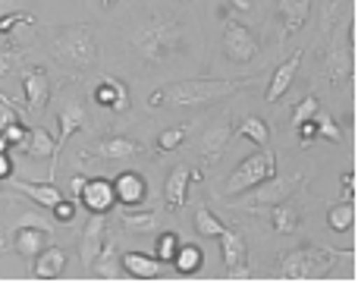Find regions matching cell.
Here are the masks:
<instances>
[{
    "label": "cell",
    "mask_w": 358,
    "mask_h": 283,
    "mask_svg": "<svg viewBox=\"0 0 358 283\" xmlns=\"http://www.w3.org/2000/svg\"><path fill=\"white\" fill-rule=\"evenodd\" d=\"M340 183H343V198H346V202H352V195H355V173L352 170L343 173Z\"/></svg>",
    "instance_id": "cell-41"
},
{
    "label": "cell",
    "mask_w": 358,
    "mask_h": 283,
    "mask_svg": "<svg viewBox=\"0 0 358 283\" xmlns=\"http://www.w3.org/2000/svg\"><path fill=\"white\" fill-rule=\"evenodd\" d=\"M79 202L85 205L92 214H107V211L117 205V195H113V179H104V177H94V179H85L79 192Z\"/></svg>",
    "instance_id": "cell-12"
},
{
    "label": "cell",
    "mask_w": 358,
    "mask_h": 283,
    "mask_svg": "<svg viewBox=\"0 0 358 283\" xmlns=\"http://www.w3.org/2000/svg\"><path fill=\"white\" fill-rule=\"evenodd\" d=\"M50 54H54V60L60 63V67L76 69V73L94 67V60H98V38H94V29L85 22L57 25V29L50 32Z\"/></svg>",
    "instance_id": "cell-2"
},
{
    "label": "cell",
    "mask_w": 358,
    "mask_h": 283,
    "mask_svg": "<svg viewBox=\"0 0 358 283\" xmlns=\"http://www.w3.org/2000/svg\"><path fill=\"white\" fill-rule=\"evenodd\" d=\"M48 240H50V230L35 227V223H19L16 236H13V249L22 258H35V255H41L48 249Z\"/></svg>",
    "instance_id": "cell-16"
},
{
    "label": "cell",
    "mask_w": 358,
    "mask_h": 283,
    "mask_svg": "<svg viewBox=\"0 0 358 283\" xmlns=\"http://www.w3.org/2000/svg\"><path fill=\"white\" fill-rule=\"evenodd\" d=\"M120 265L138 280H155L164 274V261L157 255H145V252H126L120 255Z\"/></svg>",
    "instance_id": "cell-20"
},
{
    "label": "cell",
    "mask_w": 358,
    "mask_h": 283,
    "mask_svg": "<svg viewBox=\"0 0 358 283\" xmlns=\"http://www.w3.org/2000/svg\"><path fill=\"white\" fill-rule=\"evenodd\" d=\"M66 271V252L60 246H48L41 255H35V277L38 280H57Z\"/></svg>",
    "instance_id": "cell-23"
},
{
    "label": "cell",
    "mask_w": 358,
    "mask_h": 283,
    "mask_svg": "<svg viewBox=\"0 0 358 283\" xmlns=\"http://www.w3.org/2000/svg\"><path fill=\"white\" fill-rule=\"evenodd\" d=\"M321 60H324V73H327V79L334 82V85H343V82L352 76V50L346 48V32L343 29L330 38V48Z\"/></svg>",
    "instance_id": "cell-9"
},
{
    "label": "cell",
    "mask_w": 358,
    "mask_h": 283,
    "mask_svg": "<svg viewBox=\"0 0 358 283\" xmlns=\"http://www.w3.org/2000/svg\"><path fill=\"white\" fill-rule=\"evenodd\" d=\"M6 148H10V142H6L3 132H0V154H6Z\"/></svg>",
    "instance_id": "cell-46"
},
{
    "label": "cell",
    "mask_w": 358,
    "mask_h": 283,
    "mask_svg": "<svg viewBox=\"0 0 358 283\" xmlns=\"http://www.w3.org/2000/svg\"><path fill=\"white\" fill-rule=\"evenodd\" d=\"M107 236V214H92V221L85 223V233H82V261L92 265L94 255L101 252Z\"/></svg>",
    "instance_id": "cell-22"
},
{
    "label": "cell",
    "mask_w": 358,
    "mask_h": 283,
    "mask_svg": "<svg viewBox=\"0 0 358 283\" xmlns=\"http://www.w3.org/2000/svg\"><path fill=\"white\" fill-rule=\"evenodd\" d=\"M92 274H94V277H101V280H117L120 274H123L120 252H117V246H113V242H104V246H101V252L94 255Z\"/></svg>",
    "instance_id": "cell-25"
},
{
    "label": "cell",
    "mask_w": 358,
    "mask_h": 283,
    "mask_svg": "<svg viewBox=\"0 0 358 283\" xmlns=\"http://www.w3.org/2000/svg\"><path fill=\"white\" fill-rule=\"evenodd\" d=\"M277 13L283 19V38H289L308 22L311 0H277Z\"/></svg>",
    "instance_id": "cell-21"
},
{
    "label": "cell",
    "mask_w": 358,
    "mask_h": 283,
    "mask_svg": "<svg viewBox=\"0 0 358 283\" xmlns=\"http://www.w3.org/2000/svg\"><path fill=\"white\" fill-rule=\"evenodd\" d=\"M217 240H220V258H223V268H227V277H248V274L242 271V265H245V258H248L245 240L229 227H223V233L217 236Z\"/></svg>",
    "instance_id": "cell-11"
},
{
    "label": "cell",
    "mask_w": 358,
    "mask_h": 283,
    "mask_svg": "<svg viewBox=\"0 0 358 283\" xmlns=\"http://www.w3.org/2000/svg\"><path fill=\"white\" fill-rule=\"evenodd\" d=\"M113 195H117V202L123 205V208H136V205H142L145 198H148V183H145L142 173L123 170L113 179Z\"/></svg>",
    "instance_id": "cell-14"
},
{
    "label": "cell",
    "mask_w": 358,
    "mask_h": 283,
    "mask_svg": "<svg viewBox=\"0 0 358 283\" xmlns=\"http://www.w3.org/2000/svg\"><path fill=\"white\" fill-rule=\"evenodd\" d=\"M201 179V167H192V164H176L170 170L167 183H164V202H167L170 211H182L185 202H189V186Z\"/></svg>",
    "instance_id": "cell-8"
},
{
    "label": "cell",
    "mask_w": 358,
    "mask_h": 283,
    "mask_svg": "<svg viewBox=\"0 0 358 283\" xmlns=\"http://www.w3.org/2000/svg\"><path fill=\"white\" fill-rule=\"evenodd\" d=\"M85 123H88V117H85L82 101L76 98V95L63 101V107H60V136H57V142H54V158H60V151H63V145L69 142V136H73L76 130H82Z\"/></svg>",
    "instance_id": "cell-15"
},
{
    "label": "cell",
    "mask_w": 358,
    "mask_h": 283,
    "mask_svg": "<svg viewBox=\"0 0 358 283\" xmlns=\"http://www.w3.org/2000/svg\"><path fill=\"white\" fill-rule=\"evenodd\" d=\"M94 101L113 113L129 111V92H126V85L120 79H113V76H104V79H101V85L94 88Z\"/></svg>",
    "instance_id": "cell-18"
},
{
    "label": "cell",
    "mask_w": 358,
    "mask_h": 283,
    "mask_svg": "<svg viewBox=\"0 0 358 283\" xmlns=\"http://www.w3.org/2000/svg\"><path fill=\"white\" fill-rule=\"evenodd\" d=\"M248 82L245 79H182L173 85L157 88L148 98V107H208L217 101L229 98V95L242 92Z\"/></svg>",
    "instance_id": "cell-1"
},
{
    "label": "cell",
    "mask_w": 358,
    "mask_h": 283,
    "mask_svg": "<svg viewBox=\"0 0 358 283\" xmlns=\"http://www.w3.org/2000/svg\"><path fill=\"white\" fill-rule=\"evenodd\" d=\"M229 139H233V123H229V120H214V123L198 136V154H201L208 164H217V160L227 154Z\"/></svg>",
    "instance_id": "cell-10"
},
{
    "label": "cell",
    "mask_w": 358,
    "mask_h": 283,
    "mask_svg": "<svg viewBox=\"0 0 358 283\" xmlns=\"http://www.w3.org/2000/svg\"><path fill=\"white\" fill-rule=\"evenodd\" d=\"M296 132H299V139H302V145H311V142L317 139V126H315V120H305V123H299V126H296Z\"/></svg>",
    "instance_id": "cell-40"
},
{
    "label": "cell",
    "mask_w": 358,
    "mask_h": 283,
    "mask_svg": "<svg viewBox=\"0 0 358 283\" xmlns=\"http://www.w3.org/2000/svg\"><path fill=\"white\" fill-rule=\"evenodd\" d=\"M346 4H349V0H321V35H330L336 16L343 13V6H346Z\"/></svg>",
    "instance_id": "cell-34"
},
{
    "label": "cell",
    "mask_w": 358,
    "mask_h": 283,
    "mask_svg": "<svg viewBox=\"0 0 358 283\" xmlns=\"http://www.w3.org/2000/svg\"><path fill=\"white\" fill-rule=\"evenodd\" d=\"M10 177H13V160L6 158V154H0V183L10 179Z\"/></svg>",
    "instance_id": "cell-42"
},
{
    "label": "cell",
    "mask_w": 358,
    "mask_h": 283,
    "mask_svg": "<svg viewBox=\"0 0 358 283\" xmlns=\"http://www.w3.org/2000/svg\"><path fill=\"white\" fill-rule=\"evenodd\" d=\"M229 6H233L236 13H252L255 10V0H229Z\"/></svg>",
    "instance_id": "cell-43"
},
{
    "label": "cell",
    "mask_w": 358,
    "mask_h": 283,
    "mask_svg": "<svg viewBox=\"0 0 358 283\" xmlns=\"http://www.w3.org/2000/svg\"><path fill=\"white\" fill-rule=\"evenodd\" d=\"M192 227H195L198 236H210V240H217V236L223 233V221H217V214L210 208H204V205H198V208H195Z\"/></svg>",
    "instance_id": "cell-30"
},
{
    "label": "cell",
    "mask_w": 358,
    "mask_h": 283,
    "mask_svg": "<svg viewBox=\"0 0 358 283\" xmlns=\"http://www.w3.org/2000/svg\"><path fill=\"white\" fill-rule=\"evenodd\" d=\"M117 4H120V0H101V6H104V10H113Z\"/></svg>",
    "instance_id": "cell-45"
},
{
    "label": "cell",
    "mask_w": 358,
    "mask_h": 283,
    "mask_svg": "<svg viewBox=\"0 0 358 283\" xmlns=\"http://www.w3.org/2000/svg\"><path fill=\"white\" fill-rule=\"evenodd\" d=\"M327 223H330V230H334V233H346V230H352V223H355L352 202H343V205H336V208H330Z\"/></svg>",
    "instance_id": "cell-31"
},
{
    "label": "cell",
    "mask_w": 358,
    "mask_h": 283,
    "mask_svg": "<svg viewBox=\"0 0 358 283\" xmlns=\"http://www.w3.org/2000/svg\"><path fill=\"white\" fill-rule=\"evenodd\" d=\"M0 104H10V107H13V101H6V98H3V95H0Z\"/></svg>",
    "instance_id": "cell-47"
},
{
    "label": "cell",
    "mask_w": 358,
    "mask_h": 283,
    "mask_svg": "<svg viewBox=\"0 0 358 283\" xmlns=\"http://www.w3.org/2000/svg\"><path fill=\"white\" fill-rule=\"evenodd\" d=\"M302 183H305L302 173H289V177H277V173H273L271 179L252 186V192L245 189V198H242L236 208H248V211H264L267 208V211H271L273 205L286 202V198H289Z\"/></svg>",
    "instance_id": "cell-6"
},
{
    "label": "cell",
    "mask_w": 358,
    "mask_h": 283,
    "mask_svg": "<svg viewBox=\"0 0 358 283\" xmlns=\"http://www.w3.org/2000/svg\"><path fill=\"white\" fill-rule=\"evenodd\" d=\"M50 211H54V217H57L60 223H69V221L76 217V202H66V198H60V202H57Z\"/></svg>",
    "instance_id": "cell-39"
},
{
    "label": "cell",
    "mask_w": 358,
    "mask_h": 283,
    "mask_svg": "<svg viewBox=\"0 0 358 283\" xmlns=\"http://www.w3.org/2000/svg\"><path fill=\"white\" fill-rule=\"evenodd\" d=\"M85 179H88V177H73V179H69V186H73V192H76V195H79V192H82V186H85Z\"/></svg>",
    "instance_id": "cell-44"
},
{
    "label": "cell",
    "mask_w": 358,
    "mask_h": 283,
    "mask_svg": "<svg viewBox=\"0 0 358 283\" xmlns=\"http://www.w3.org/2000/svg\"><path fill=\"white\" fill-rule=\"evenodd\" d=\"M299 63H302V54H289V60H283L277 69H273V76H271V85H267V92H264V101H280L286 92H289V85H292V79H296V73H299Z\"/></svg>",
    "instance_id": "cell-19"
},
{
    "label": "cell",
    "mask_w": 358,
    "mask_h": 283,
    "mask_svg": "<svg viewBox=\"0 0 358 283\" xmlns=\"http://www.w3.org/2000/svg\"><path fill=\"white\" fill-rule=\"evenodd\" d=\"M315 126H317V139H327V142H336V145H340L343 142V132H340V126H336V120L330 117L327 111H321V107H317L315 111Z\"/></svg>",
    "instance_id": "cell-33"
},
{
    "label": "cell",
    "mask_w": 358,
    "mask_h": 283,
    "mask_svg": "<svg viewBox=\"0 0 358 283\" xmlns=\"http://www.w3.org/2000/svg\"><path fill=\"white\" fill-rule=\"evenodd\" d=\"M155 223H157L155 211H142V214H123V227L132 230V233H148Z\"/></svg>",
    "instance_id": "cell-36"
},
{
    "label": "cell",
    "mask_w": 358,
    "mask_h": 283,
    "mask_svg": "<svg viewBox=\"0 0 358 283\" xmlns=\"http://www.w3.org/2000/svg\"><path fill=\"white\" fill-rule=\"evenodd\" d=\"M271 221H273V230H277V233L289 236V233H296V230H299L302 217H299V208L280 202V205H273V208H271Z\"/></svg>",
    "instance_id": "cell-27"
},
{
    "label": "cell",
    "mask_w": 358,
    "mask_h": 283,
    "mask_svg": "<svg viewBox=\"0 0 358 283\" xmlns=\"http://www.w3.org/2000/svg\"><path fill=\"white\" fill-rule=\"evenodd\" d=\"M22 148H25V154H29V158H54V139H50V132L44 130V126L29 130Z\"/></svg>",
    "instance_id": "cell-26"
},
{
    "label": "cell",
    "mask_w": 358,
    "mask_h": 283,
    "mask_svg": "<svg viewBox=\"0 0 358 283\" xmlns=\"http://www.w3.org/2000/svg\"><path fill=\"white\" fill-rule=\"evenodd\" d=\"M192 130H195V123H182V126H173V130H164L161 136H157V151H176Z\"/></svg>",
    "instance_id": "cell-32"
},
{
    "label": "cell",
    "mask_w": 358,
    "mask_h": 283,
    "mask_svg": "<svg viewBox=\"0 0 358 283\" xmlns=\"http://www.w3.org/2000/svg\"><path fill=\"white\" fill-rule=\"evenodd\" d=\"M85 154H98L104 160H129L136 154H142V145L129 136H104L94 145V151H85Z\"/></svg>",
    "instance_id": "cell-17"
},
{
    "label": "cell",
    "mask_w": 358,
    "mask_h": 283,
    "mask_svg": "<svg viewBox=\"0 0 358 283\" xmlns=\"http://www.w3.org/2000/svg\"><path fill=\"white\" fill-rule=\"evenodd\" d=\"M22 92H25V107L29 113H41L50 101V79L41 67H29L22 73Z\"/></svg>",
    "instance_id": "cell-13"
},
{
    "label": "cell",
    "mask_w": 358,
    "mask_h": 283,
    "mask_svg": "<svg viewBox=\"0 0 358 283\" xmlns=\"http://www.w3.org/2000/svg\"><path fill=\"white\" fill-rule=\"evenodd\" d=\"M317 107H321V104H317V98H315V95H305V98L299 101L296 107H292V130H296L299 123H305V120H311V117H315V111H317Z\"/></svg>",
    "instance_id": "cell-37"
},
{
    "label": "cell",
    "mask_w": 358,
    "mask_h": 283,
    "mask_svg": "<svg viewBox=\"0 0 358 283\" xmlns=\"http://www.w3.org/2000/svg\"><path fill=\"white\" fill-rule=\"evenodd\" d=\"M336 258H352V252H336V249H321V246H305L292 249L280 258V274L289 280H317L327 277Z\"/></svg>",
    "instance_id": "cell-4"
},
{
    "label": "cell",
    "mask_w": 358,
    "mask_h": 283,
    "mask_svg": "<svg viewBox=\"0 0 358 283\" xmlns=\"http://www.w3.org/2000/svg\"><path fill=\"white\" fill-rule=\"evenodd\" d=\"M170 265H173L179 274H195V271H201V265H204V252L198 246H179Z\"/></svg>",
    "instance_id": "cell-29"
},
{
    "label": "cell",
    "mask_w": 358,
    "mask_h": 283,
    "mask_svg": "<svg viewBox=\"0 0 358 283\" xmlns=\"http://www.w3.org/2000/svg\"><path fill=\"white\" fill-rule=\"evenodd\" d=\"M220 50L229 63H252L261 50V41L248 25H242L239 19L223 16V38H220Z\"/></svg>",
    "instance_id": "cell-7"
},
{
    "label": "cell",
    "mask_w": 358,
    "mask_h": 283,
    "mask_svg": "<svg viewBox=\"0 0 358 283\" xmlns=\"http://www.w3.org/2000/svg\"><path fill=\"white\" fill-rule=\"evenodd\" d=\"M16 189L22 192V195H29L35 205H41V208H54L57 202H60V189L54 186V179H48V183H31V179H19Z\"/></svg>",
    "instance_id": "cell-24"
},
{
    "label": "cell",
    "mask_w": 358,
    "mask_h": 283,
    "mask_svg": "<svg viewBox=\"0 0 358 283\" xmlns=\"http://www.w3.org/2000/svg\"><path fill=\"white\" fill-rule=\"evenodd\" d=\"M0 132H3V139L10 142V145H22L25 136H29V130H25V126H19L16 120H13V123H6V126H0Z\"/></svg>",
    "instance_id": "cell-38"
},
{
    "label": "cell",
    "mask_w": 358,
    "mask_h": 283,
    "mask_svg": "<svg viewBox=\"0 0 358 283\" xmlns=\"http://www.w3.org/2000/svg\"><path fill=\"white\" fill-rule=\"evenodd\" d=\"M182 246V242H179V233L176 230H167V233H161L157 236V258L164 261V265H167V261H173V255H176V249Z\"/></svg>",
    "instance_id": "cell-35"
},
{
    "label": "cell",
    "mask_w": 358,
    "mask_h": 283,
    "mask_svg": "<svg viewBox=\"0 0 358 283\" xmlns=\"http://www.w3.org/2000/svg\"><path fill=\"white\" fill-rule=\"evenodd\" d=\"M233 136H242V139H248V142H255L258 148H267L271 145V130H267V123L261 117H245L239 123V130L233 132Z\"/></svg>",
    "instance_id": "cell-28"
},
{
    "label": "cell",
    "mask_w": 358,
    "mask_h": 283,
    "mask_svg": "<svg viewBox=\"0 0 358 283\" xmlns=\"http://www.w3.org/2000/svg\"><path fill=\"white\" fill-rule=\"evenodd\" d=\"M273 173H277V151L267 145V148H261V151H255V154H248V158L239 160V167L229 173L227 186H223V195L236 198V195H242L245 189H252V186L271 179Z\"/></svg>",
    "instance_id": "cell-5"
},
{
    "label": "cell",
    "mask_w": 358,
    "mask_h": 283,
    "mask_svg": "<svg viewBox=\"0 0 358 283\" xmlns=\"http://www.w3.org/2000/svg\"><path fill=\"white\" fill-rule=\"evenodd\" d=\"M182 29H179L176 22H170V19H145V22L132 25L129 32V41L132 48L138 50V57H142L145 63H164L170 54H176L179 44H182Z\"/></svg>",
    "instance_id": "cell-3"
}]
</instances>
